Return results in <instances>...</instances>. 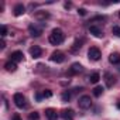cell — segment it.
I'll return each instance as SVG.
<instances>
[{"label": "cell", "mask_w": 120, "mask_h": 120, "mask_svg": "<svg viewBox=\"0 0 120 120\" xmlns=\"http://www.w3.org/2000/svg\"><path fill=\"white\" fill-rule=\"evenodd\" d=\"M64 40H65V34L62 33V30H61V28H54V30L51 31L49 37H48V41H49L51 44H54V45L62 44V42H64Z\"/></svg>", "instance_id": "6da1fadb"}, {"label": "cell", "mask_w": 120, "mask_h": 120, "mask_svg": "<svg viewBox=\"0 0 120 120\" xmlns=\"http://www.w3.org/2000/svg\"><path fill=\"white\" fill-rule=\"evenodd\" d=\"M49 59L52 62H56V64H62L64 61H65V54L62 52V51H54L52 54H51V56H49Z\"/></svg>", "instance_id": "7a4b0ae2"}, {"label": "cell", "mask_w": 120, "mask_h": 120, "mask_svg": "<svg viewBox=\"0 0 120 120\" xmlns=\"http://www.w3.org/2000/svg\"><path fill=\"white\" fill-rule=\"evenodd\" d=\"M13 102H14V105L19 107V109H23V107H26V98H24V95L23 93H14V96H13Z\"/></svg>", "instance_id": "3957f363"}, {"label": "cell", "mask_w": 120, "mask_h": 120, "mask_svg": "<svg viewBox=\"0 0 120 120\" xmlns=\"http://www.w3.org/2000/svg\"><path fill=\"white\" fill-rule=\"evenodd\" d=\"M88 56L89 59H92V61H99L100 56H102V52L98 47H90L89 51H88Z\"/></svg>", "instance_id": "277c9868"}, {"label": "cell", "mask_w": 120, "mask_h": 120, "mask_svg": "<svg viewBox=\"0 0 120 120\" xmlns=\"http://www.w3.org/2000/svg\"><path fill=\"white\" fill-rule=\"evenodd\" d=\"M78 105H79L81 109H89V107L92 106V99H90V96H88V95L81 96L79 100H78Z\"/></svg>", "instance_id": "5b68a950"}, {"label": "cell", "mask_w": 120, "mask_h": 120, "mask_svg": "<svg viewBox=\"0 0 120 120\" xmlns=\"http://www.w3.org/2000/svg\"><path fill=\"white\" fill-rule=\"evenodd\" d=\"M28 31H30V34L33 37H40L42 34V27H38L37 24H31L28 27Z\"/></svg>", "instance_id": "8992f818"}, {"label": "cell", "mask_w": 120, "mask_h": 120, "mask_svg": "<svg viewBox=\"0 0 120 120\" xmlns=\"http://www.w3.org/2000/svg\"><path fill=\"white\" fill-rule=\"evenodd\" d=\"M89 33L93 34L96 38H102V37H103V31H102V28L98 27V26H90V27H89Z\"/></svg>", "instance_id": "52a82bcc"}, {"label": "cell", "mask_w": 120, "mask_h": 120, "mask_svg": "<svg viewBox=\"0 0 120 120\" xmlns=\"http://www.w3.org/2000/svg\"><path fill=\"white\" fill-rule=\"evenodd\" d=\"M23 58H24V54L21 51H14L10 54V59L13 62H20V61H23Z\"/></svg>", "instance_id": "ba28073f"}, {"label": "cell", "mask_w": 120, "mask_h": 120, "mask_svg": "<svg viewBox=\"0 0 120 120\" xmlns=\"http://www.w3.org/2000/svg\"><path fill=\"white\" fill-rule=\"evenodd\" d=\"M30 54H31L33 58H40L41 54H42V49H41V47H38V45H33V47L30 48Z\"/></svg>", "instance_id": "9c48e42d"}, {"label": "cell", "mask_w": 120, "mask_h": 120, "mask_svg": "<svg viewBox=\"0 0 120 120\" xmlns=\"http://www.w3.org/2000/svg\"><path fill=\"white\" fill-rule=\"evenodd\" d=\"M45 116H47L48 120H58V113H56V110L52 109V107H49V109L45 110Z\"/></svg>", "instance_id": "30bf717a"}, {"label": "cell", "mask_w": 120, "mask_h": 120, "mask_svg": "<svg viewBox=\"0 0 120 120\" xmlns=\"http://www.w3.org/2000/svg\"><path fill=\"white\" fill-rule=\"evenodd\" d=\"M109 62L113 64V65L120 64V54H119V52H112L110 56H109Z\"/></svg>", "instance_id": "8fae6325"}, {"label": "cell", "mask_w": 120, "mask_h": 120, "mask_svg": "<svg viewBox=\"0 0 120 120\" xmlns=\"http://www.w3.org/2000/svg\"><path fill=\"white\" fill-rule=\"evenodd\" d=\"M81 71H82V65H81L79 62L72 64L71 68H69V74H71V75H76V74H79Z\"/></svg>", "instance_id": "7c38bea8"}, {"label": "cell", "mask_w": 120, "mask_h": 120, "mask_svg": "<svg viewBox=\"0 0 120 120\" xmlns=\"http://www.w3.org/2000/svg\"><path fill=\"white\" fill-rule=\"evenodd\" d=\"M13 11H14V16L19 17V16H23V14L26 13V7H24L23 4H16L14 9H13Z\"/></svg>", "instance_id": "4fadbf2b"}, {"label": "cell", "mask_w": 120, "mask_h": 120, "mask_svg": "<svg viewBox=\"0 0 120 120\" xmlns=\"http://www.w3.org/2000/svg\"><path fill=\"white\" fill-rule=\"evenodd\" d=\"M35 19L38 21H45L47 19H49V13L48 11H37L35 13Z\"/></svg>", "instance_id": "5bb4252c"}, {"label": "cell", "mask_w": 120, "mask_h": 120, "mask_svg": "<svg viewBox=\"0 0 120 120\" xmlns=\"http://www.w3.org/2000/svg\"><path fill=\"white\" fill-rule=\"evenodd\" d=\"M105 81H106V86L107 88H112L113 85H114V82H116V79H114V76L113 75H110V74H105Z\"/></svg>", "instance_id": "9a60e30c"}, {"label": "cell", "mask_w": 120, "mask_h": 120, "mask_svg": "<svg viewBox=\"0 0 120 120\" xmlns=\"http://www.w3.org/2000/svg\"><path fill=\"white\" fill-rule=\"evenodd\" d=\"M62 117H64V120H74V110L72 109H65L62 112Z\"/></svg>", "instance_id": "2e32d148"}, {"label": "cell", "mask_w": 120, "mask_h": 120, "mask_svg": "<svg viewBox=\"0 0 120 120\" xmlns=\"http://www.w3.org/2000/svg\"><path fill=\"white\" fill-rule=\"evenodd\" d=\"M4 68H6V71H7V72H14V71L17 69V65H16V62L9 61V62H6V64H4Z\"/></svg>", "instance_id": "e0dca14e"}, {"label": "cell", "mask_w": 120, "mask_h": 120, "mask_svg": "<svg viewBox=\"0 0 120 120\" xmlns=\"http://www.w3.org/2000/svg\"><path fill=\"white\" fill-rule=\"evenodd\" d=\"M100 81V74L99 72H93L90 76H89V82L90 83H98Z\"/></svg>", "instance_id": "ac0fdd59"}, {"label": "cell", "mask_w": 120, "mask_h": 120, "mask_svg": "<svg viewBox=\"0 0 120 120\" xmlns=\"http://www.w3.org/2000/svg\"><path fill=\"white\" fill-rule=\"evenodd\" d=\"M82 44H83V40H81V41H79V40H76V41H75V44H74V47L71 48V51H72V52H76L78 49H81Z\"/></svg>", "instance_id": "d6986e66"}, {"label": "cell", "mask_w": 120, "mask_h": 120, "mask_svg": "<svg viewBox=\"0 0 120 120\" xmlns=\"http://www.w3.org/2000/svg\"><path fill=\"white\" fill-rule=\"evenodd\" d=\"M103 90H105V89H103V86H96V88L93 89V95H95L96 98H99V96L103 93Z\"/></svg>", "instance_id": "ffe728a7"}, {"label": "cell", "mask_w": 120, "mask_h": 120, "mask_svg": "<svg viewBox=\"0 0 120 120\" xmlns=\"http://www.w3.org/2000/svg\"><path fill=\"white\" fill-rule=\"evenodd\" d=\"M28 119H30V120H38V119H40V114H38L37 112H33V113H30Z\"/></svg>", "instance_id": "44dd1931"}, {"label": "cell", "mask_w": 120, "mask_h": 120, "mask_svg": "<svg viewBox=\"0 0 120 120\" xmlns=\"http://www.w3.org/2000/svg\"><path fill=\"white\" fill-rule=\"evenodd\" d=\"M69 99H71V92H64L62 93V100L64 102H68Z\"/></svg>", "instance_id": "7402d4cb"}, {"label": "cell", "mask_w": 120, "mask_h": 120, "mask_svg": "<svg viewBox=\"0 0 120 120\" xmlns=\"http://www.w3.org/2000/svg\"><path fill=\"white\" fill-rule=\"evenodd\" d=\"M112 33L116 34L117 37H120V27H119V26H114V27L112 28Z\"/></svg>", "instance_id": "603a6c76"}, {"label": "cell", "mask_w": 120, "mask_h": 120, "mask_svg": "<svg viewBox=\"0 0 120 120\" xmlns=\"http://www.w3.org/2000/svg\"><path fill=\"white\" fill-rule=\"evenodd\" d=\"M42 96H44V98H51V96H52V92H51L49 89H47V90L42 92Z\"/></svg>", "instance_id": "cb8c5ba5"}, {"label": "cell", "mask_w": 120, "mask_h": 120, "mask_svg": "<svg viewBox=\"0 0 120 120\" xmlns=\"http://www.w3.org/2000/svg\"><path fill=\"white\" fill-rule=\"evenodd\" d=\"M7 35V27L6 26H2V38H4Z\"/></svg>", "instance_id": "d4e9b609"}, {"label": "cell", "mask_w": 120, "mask_h": 120, "mask_svg": "<svg viewBox=\"0 0 120 120\" xmlns=\"http://www.w3.org/2000/svg\"><path fill=\"white\" fill-rule=\"evenodd\" d=\"M78 14L79 16H86V9H83V7L78 9Z\"/></svg>", "instance_id": "484cf974"}, {"label": "cell", "mask_w": 120, "mask_h": 120, "mask_svg": "<svg viewBox=\"0 0 120 120\" xmlns=\"http://www.w3.org/2000/svg\"><path fill=\"white\" fill-rule=\"evenodd\" d=\"M13 120H21L20 114H19V113H14V114H13Z\"/></svg>", "instance_id": "4316f807"}, {"label": "cell", "mask_w": 120, "mask_h": 120, "mask_svg": "<svg viewBox=\"0 0 120 120\" xmlns=\"http://www.w3.org/2000/svg\"><path fill=\"white\" fill-rule=\"evenodd\" d=\"M42 98H44V96H42V95H41V93H35V99H37V100H38V102H40V100H41V99H42Z\"/></svg>", "instance_id": "83f0119b"}, {"label": "cell", "mask_w": 120, "mask_h": 120, "mask_svg": "<svg viewBox=\"0 0 120 120\" xmlns=\"http://www.w3.org/2000/svg\"><path fill=\"white\" fill-rule=\"evenodd\" d=\"M0 48H2V49H3V48H6V42H4V40H3V38H2V41H0Z\"/></svg>", "instance_id": "f1b7e54d"}, {"label": "cell", "mask_w": 120, "mask_h": 120, "mask_svg": "<svg viewBox=\"0 0 120 120\" xmlns=\"http://www.w3.org/2000/svg\"><path fill=\"white\" fill-rule=\"evenodd\" d=\"M71 7V3H65V9H69Z\"/></svg>", "instance_id": "f546056e"}, {"label": "cell", "mask_w": 120, "mask_h": 120, "mask_svg": "<svg viewBox=\"0 0 120 120\" xmlns=\"http://www.w3.org/2000/svg\"><path fill=\"white\" fill-rule=\"evenodd\" d=\"M119 17H120V10H119Z\"/></svg>", "instance_id": "4dcf8cb0"}]
</instances>
